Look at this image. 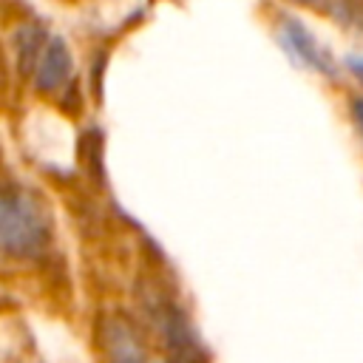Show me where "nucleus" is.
<instances>
[{"label":"nucleus","mask_w":363,"mask_h":363,"mask_svg":"<svg viewBox=\"0 0 363 363\" xmlns=\"http://www.w3.org/2000/svg\"><path fill=\"white\" fill-rule=\"evenodd\" d=\"M352 119H354V125L363 136V99H352Z\"/></svg>","instance_id":"nucleus-7"},{"label":"nucleus","mask_w":363,"mask_h":363,"mask_svg":"<svg viewBox=\"0 0 363 363\" xmlns=\"http://www.w3.org/2000/svg\"><path fill=\"white\" fill-rule=\"evenodd\" d=\"M0 241L9 258H40L51 244V216L43 199L23 184H6L3 190Z\"/></svg>","instance_id":"nucleus-1"},{"label":"nucleus","mask_w":363,"mask_h":363,"mask_svg":"<svg viewBox=\"0 0 363 363\" xmlns=\"http://www.w3.org/2000/svg\"><path fill=\"white\" fill-rule=\"evenodd\" d=\"M278 43L284 51L303 68L318 71V74H335V60L332 54L315 40V34L298 20V17H281L278 23Z\"/></svg>","instance_id":"nucleus-3"},{"label":"nucleus","mask_w":363,"mask_h":363,"mask_svg":"<svg viewBox=\"0 0 363 363\" xmlns=\"http://www.w3.org/2000/svg\"><path fill=\"white\" fill-rule=\"evenodd\" d=\"M295 3H320V0H295Z\"/></svg>","instance_id":"nucleus-8"},{"label":"nucleus","mask_w":363,"mask_h":363,"mask_svg":"<svg viewBox=\"0 0 363 363\" xmlns=\"http://www.w3.org/2000/svg\"><path fill=\"white\" fill-rule=\"evenodd\" d=\"M71 71H74V60H71V51L68 45L60 40V37H48L31 77H34V88L40 94H57L60 88L68 85L71 79Z\"/></svg>","instance_id":"nucleus-4"},{"label":"nucleus","mask_w":363,"mask_h":363,"mask_svg":"<svg viewBox=\"0 0 363 363\" xmlns=\"http://www.w3.org/2000/svg\"><path fill=\"white\" fill-rule=\"evenodd\" d=\"M346 65H349V71L357 77V82L363 85V54H352V57L346 60Z\"/></svg>","instance_id":"nucleus-6"},{"label":"nucleus","mask_w":363,"mask_h":363,"mask_svg":"<svg viewBox=\"0 0 363 363\" xmlns=\"http://www.w3.org/2000/svg\"><path fill=\"white\" fill-rule=\"evenodd\" d=\"M102 349L108 363H147L145 346L125 318H108L102 323Z\"/></svg>","instance_id":"nucleus-5"},{"label":"nucleus","mask_w":363,"mask_h":363,"mask_svg":"<svg viewBox=\"0 0 363 363\" xmlns=\"http://www.w3.org/2000/svg\"><path fill=\"white\" fill-rule=\"evenodd\" d=\"M142 306L147 312V320L153 323V329L162 335L164 346L170 349L173 360L179 363H199L204 357L201 340L193 329V323L187 320L184 309L162 289H150L142 295Z\"/></svg>","instance_id":"nucleus-2"},{"label":"nucleus","mask_w":363,"mask_h":363,"mask_svg":"<svg viewBox=\"0 0 363 363\" xmlns=\"http://www.w3.org/2000/svg\"><path fill=\"white\" fill-rule=\"evenodd\" d=\"M162 363H179V360H162Z\"/></svg>","instance_id":"nucleus-9"}]
</instances>
